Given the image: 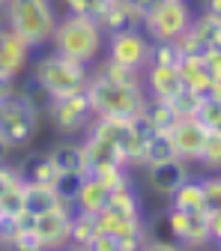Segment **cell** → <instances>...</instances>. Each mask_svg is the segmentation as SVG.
Segmentation results:
<instances>
[{
  "instance_id": "6da1fadb",
  "label": "cell",
  "mask_w": 221,
  "mask_h": 251,
  "mask_svg": "<svg viewBox=\"0 0 221 251\" xmlns=\"http://www.w3.org/2000/svg\"><path fill=\"white\" fill-rule=\"evenodd\" d=\"M87 99L93 108V117H120V120H132L144 111L147 105V87L144 84H123L99 69L90 72L87 81Z\"/></svg>"
},
{
  "instance_id": "d6986e66",
  "label": "cell",
  "mask_w": 221,
  "mask_h": 251,
  "mask_svg": "<svg viewBox=\"0 0 221 251\" xmlns=\"http://www.w3.org/2000/svg\"><path fill=\"white\" fill-rule=\"evenodd\" d=\"M18 174L24 182H42V185H54L57 179V168L48 159V152H27L24 159L18 162Z\"/></svg>"
},
{
  "instance_id": "b9f144b4",
  "label": "cell",
  "mask_w": 221,
  "mask_h": 251,
  "mask_svg": "<svg viewBox=\"0 0 221 251\" xmlns=\"http://www.w3.org/2000/svg\"><path fill=\"white\" fill-rule=\"evenodd\" d=\"M129 3H135V6H138V12L144 15V12H147V9H149L152 3H155V0H129Z\"/></svg>"
},
{
  "instance_id": "3957f363",
  "label": "cell",
  "mask_w": 221,
  "mask_h": 251,
  "mask_svg": "<svg viewBox=\"0 0 221 251\" xmlns=\"http://www.w3.org/2000/svg\"><path fill=\"white\" fill-rule=\"evenodd\" d=\"M6 27L30 48H42L51 42L57 27V12L51 0H9L6 3Z\"/></svg>"
},
{
  "instance_id": "277c9868",
  "label": "cell",
  "mask_w": 221,
  "mask_h": 251,
  "mask_svg": "<svg viewBox=\"0 0 221 251\" xmlns=\"http://www.w3.org/2000/svg\"><path fill=\"white\" fill-rule=\"evenodd\" d=\"M33 75L39 78V84L48 90V96L54 99V96H69V93L87 90L90 66H87V63L72 60V57H63V54L51 51V54L36 60Z\"/></svg>"
},
{
  "instance_id": "9c48e42d",
  "label": "cell",
  "mask_w": 221,
  "mask_h": 251,
  "mask_svg": "<svg viewBox=\"0 0 221 251\" xmlns=\"http://www.w3.org/2000/svg\"><path fill=\"white\" fill-rule=\"evenodd\" d=\"M72 212L75 206H57L51 212H42L33 218V230L42 242V248H60V245H69V225H72Z\"/></svg>"
},
{
  "instance_id": "7402d4cb",
  "label": "cell",
  "mask_w": 221,
  "mask_h": 251,
  "mask_svg": "<svg viewBox=\"0 0 221 251\" xmlns=\"http://www.w3.org/2000/svg\"><path fill=\"white\" fill-rule=\"evenodd\" d=\"M168 159H176V150L171 144V135L168 132H152L144 144V152H141V168L147 165H155V162H168Z\"/></svg>"
},
{
  "instance_id": "5b68a950",
  "label": "cell",
  "mask_w": 221,
  "mask_h": 251,
  "mask_svg": "<svg viewBox=\"0 0 221 251\" xmlns=\"http://www.w3.org/2000/svg\"><path fill=\"white\" fill-rule=\"evenodd\" d=\"M188 24H192V9L185 0H155L144 12L141 30L149 36V42H173L188 30Z\"/></svg>"
},
{
  "instance_id": "ac0fdd59",
  "label": "cell",
  "mask_w": 221,
  "mask_h": 251,
  "mask_svg": "<svg viewBox=\"0 0 221 251\" xmlns=\"http://www.w3.org/2000/svg\"><path fill=\"white\" fill-rule=\"evenodd\" d=\"M72 201H63L54 185H42V182H24V209L30 215H42V212H51L57 206H66Z\"/></svg>"
},
{
  "instance_id": "7c38bea8",
  "label": "cell",
  "mask_w": 221,
  "mask_h": 251,
  "mask_svg": "<svg viewBox=\"0 0 221 251\" xmlns=\"http://www.w3.org/2000/svg\"><path fill=\"white\" fill-rule=\"evenodd\" d=\"M144 171H147L149 188H152L155 195H165V198H171L176 188H179L188 176H192V174H188V162H182V159L155 162V165H147Z\"/></svg>"
},
{
  "instance_id": "9a60e30c",
  "label": "cell",
  "mask_w": 221,
  "mask_h": 251,
  "mask_svg": "<svg viewBox=\"0 0 221 251\" xmlns=\"http://www.w3.org/2000/svg\"><path fill=\"white\" fill-rule=\"evenodd\" d=\"M144 87L149 90V96L171 102L182 90V78H179L176 66H155V63H149L144 69Z\"/></svg>"
},
{
  "instance_id": "d590c367",
  "label": "cell",
  "mask_w": 221,
  "mask_h": 251,
  "mask_svg": "<svg viewBox=\"0 0 221 251\" xmlns=\"http://www.w3.org/2000/svg\"><path fill=\"white\" fill-rule=\"evenodd\" d=\"M84 176H87V174H63V171H60V174H57V179H54V192H57L63 201H72Z\"/></svg>"
},
{
  "instance_id": "d4e9b609",
  "label": "cell",
  "mask_w": 221,
  "mask_h": 251,
  "mask_svg": "<svg viewBox=\"0 0 221 251\" xmlns=\"http://www.w3.org/2000/svg\"><path fill=\"white\" fill-rule=\"evenodd\" d=\"M105 209H111L114 215H123V218H141V201H138V192L132 188V182L117 188Z\"/></svg>"
},
{
  "instance_id": "ffe728a7",
  "label": "cell",
  "mask_w": 221,
  "mask_h": 251,
  "mask_svg": "<svg viewBox=\"0 0 221 251\" xmlns=\"http://www.w3.org/2000/svg\"><path fill=\"white\" fill-rule=\"evenodd\" d=\"M48 159L63 174H84V144H78V141H57L48 150Z\"/></svg>"
},
{
  "instance_id": "30bf717a",
  "label": "cell",
  "mask_w": 221,
  "mask_h": 251,
  "mask_svg": "<svg viewBox=\"0 0 221 251\" xmlns=\"http://www.w3.org/2000/svg\"><path fill=\"white\" fill-rule=\"evenodd\" d=\"M168 135H171V144H173V150H176V159H182V162H188V165L200 159L206 129H203L195 117H176V123L168 129Z\"/></svg>"
},
{
  "instance_id": "d6a6232c",
  "label": "cell",
  "mask_w": 221,
  "mask_h": 251,
  "mask_svg": "<svg viewBox=\"0 0 221 251\" xmlns=\"http://www.w3.org/2000/svg\"><path fill=\"white\" fill-rule=\"evenodd\" d=\"M200 182H203V212L221 209V171L200 179Z\"/></svg>"
},
{
  "instance_id": "e575fe53",
  "label": "cell",
  "mask_w": 221,
  "mask_h": 251,
  "mask_svg": "<svg viewBox=\"0 0 221 251\" xmlns=\"http://www.w3.org/2000/svg\"><path fill=\"white\" fill-rule=\"evenodd\" d=\"M108 0H66V12L72 15H87V18H102Z\"/></svg>"
},
{
  "instance_id": "2e32d148",
  "label": "cell",
  "mask_w": 221,
  "mask_h": 251,
  "mask_svg": "<svg viewBox=\"0 0 221 251\" xmlns=\"http://www.w3.org/2000/svg\"><path fill=\"white\" fill-rule=\"evenodd\" d=\"M141 21H144V15L138 12L135 3H129V0H108V6H105V12L99 18V24H102L105 33L135 30V27H141Z\"/></svg>"
},
{
  "instance_id": "ab89813d",
  "label": "cell",
  "mask_w": 221,
  "mask_h": 251,
  "mask_svg": "<svg viewBox=\"0 0 221 251\" xmlns=\"http://www.w3.org/2000/svg\"><path fill=\"white\" fill-rule=\"evenodd\" d=\"M15 90H18L15 78H9V75H0V102H3V99H9V96H15Z\"/></svg>"
},
{
  "instance_id": "603a6c76",
  "label": "cell",
  "mask_w": 221,
  "mask_h": 251,
  "mask_svg": "<svg viewBox=\"0 0 221 251\" xmlns=\"http://www.w3.org/2000/svg\"><path fill=\"white\" fill-rule=\"evenodd\" d=\"M99 233V225H96V215H87V212H72V225H69V245L72 248H87L90 251V242L93 236Z\"/></svg>"
},
{
  "instance_id": "8992f818",
  "label": "cell",
  "mask_w": 221,
  "mask_h": 251,
  "mask_svg": "<svg viewBox=\"0 0 221 251\" xmlns=\"http://www.w3.org/2000/svg\"><path fill=\"white\" fill-rule=\"evenodd\" d=\"M39 111L30 108L18 93L9 99L0 102V141H3L9 150L27 147L39 132Z\"/></svg>"
},
{
  "instance_id": "74e56055",
  "label": "cell",
  "mask_w": 221,
  "mask_h": 251,
  "mask_svg": "<svg viewBox=\"0 0 221 251\" xmlns=\"http://www.w3.org/2000/svg\"><path fill=\"white\" fill-rule=\"evenodd\" d=\"M206 215H209V242L221 245V209L206 212Z\"/></svg>"
},
{
  "instance_id": "7bdbcfd3",
  "label": "cell",
  "mask_w": 221,
  "mask_h": 251,
  "mask_svg": "<svg viewBox=\"0 0 221 251\" xmlns=\"http://www.w3.org/2000/svg\"><path fill=\"white\" fill-rule=\"evenodd\" d=\"M0 27H6V3H0Z\"/></svg>"
},
{
  "instance_id": "484cf974",
  "label": "cell",
  "mask_w": 221,
  "mask_h": 251,
  "mask_svg": "<svg viewBox=\"0 0 221 251\" xmlns=\"http://www.w3.org/2000/svg\"><path fill=\"white\" fill-rule=\"evenodd\" d=\"M209 242V215L203 209L185 212V233H182V245H206Z\"/></svg>"
},
{
  "instance_id": "44dd1931",
  "label": "cell",
  "mask_w": 221,
  "mask_h": 251,
  "mask_svg": "<svg viewBox=\"0 0 221 251\" xmlns=\"http://www.w3.org/2000/svg\"><path fill=\"white\" fill-rule=\"evenodd\" d=\"M144 120L149 123V129L152 132H168L171 126L176 123V111L171 102L165 99H155V96H147V105H144Z\"/></svg>"
},
{
  "instance_id": "1f68e13d",
  "label": "cell",
  "mask_w": 221,
  "mask_h": 251,
  "mask_svg": "<svg viewBox=\"0 0 221 251\" xmlns=\"http://www.w3.org/2000/svg\"><path fill=\"white\" fill-rule=\"evenodd\" d=\"M179 57H182V54H179L176 42H152L149 63H155V66H176Z\"/></svg>"
},
{
  "instance_id": "4dcf8cb0",
  "label": "cell",
  "mask_w": 221,
  "mask_h": 251,
  "mask_svg": "<svg viewBox=\"0 0 221 251\" xmlns=\"http://www.w3.org/2000/svg\"><path fill=\"white\" fill-rule=\"evenodd\" d=\"M200 93H195V90H188V87H182L176 96L171 99V105H173V111H176V117H195L197 114V105H200Z\"/></svg>"
},
{
  "instance_id": "4fadbf2b",
  "label": "cell",
  "mask_w": 221,
  "mask_h": 251,
  "mask_svg": "<svg viewBox=\"0 0 221 251\" xmlns=\"http://www.w3.org/2000/svg\"><path fill=\"white\" fill-rule=\"evenodd\" d=\"M30 51L33 48L24 39H18L9 27H0V75L18 78L30 63Z\"/></svg>"
},
{
  "instance_id": "ba28073f",
  "label": "cell",
  "mask_w": 221,
  "mask_h": 251,
  "mask_svg": "<svg viewBox=\"0 0 221 251\" xmlns=\"http://www.w3.org/2000/svg\"><path fill=\"white\" fill-rule=\"evenodd\" d=\"M105 51H108L105 60L120 63V66H125V69L144 72V69L149 66L152 42H149V36L144 33L141 27H135V30H120V33H108Z\"/></svg>"
},
{
  "instance_id": "f1b7e54d",
  "label": "cell",
  "mask_w": 221,
  "mask_h": 251,
  "mask_svg": "<svg viewBox=\"0 0 221 251\" xmlns=\"http://www.w3.org/2000/svg\"><path fill=\"white\" fill-rule=\"evenodd\" d=\"M197 165H203V168H206V171H212V174H218V171H221V129L206 132Z\"/></svg>"
},
{
  "instance_id": "52a82bcc",
  "label": "cell",
  "mask_w": 221,
  "mask_h": 251,
  "mask_svg": "<svg viewBox=\"0 0 221 251\" xmlns=\"http://www.w3.org/2000/svg\"><path fill=\"white\" fill-rule=\"evenodd\" d=\"M48 120L54 123V129L60 135H78L87 132L90 123H93V108L87 99V90L69 93V96H54L45 108Z\"/></svg>"
},
{
  "instance_id": "83f0119b",
  "label": "cell",
  "mask_w": 221,
  "mask_h": 251,
  "mask_svg": "<svg viewBox=\"0 0 221 251\" xmlns=\"http://www.w3.org/2000/svg\"><path fill=\"white\" fill-rule=\"evenodd\" d=\"M15 93H18V96H21V99H24V102H27L30 108H36L39 114H42V111L48 108V102H51L48 90H45V87L39 84V78H36V75H33V78H27V81H21Z\"/></svg>"
},
{
  "instance_id": "e0dca14e",
  "label": "cell",
  "mask_w": 221,
  "mask_h": 251,
  "mask_svg": "<svg viewBox=\"0 0 221 251\" xmlns=\"http://www.w3.org/2000/svg\"><path fill=\"white\" fill-rule=\"evenodd\" d=\"M176 72H179V78H182V87L200 93V96H206L209 84L215 81V78L209 75V69H206V63H203L200 54H182L179 63H176Z\"/></svg>"
},
{
  "instance_id": "836d02e7",
  "label": "cell",
  "mask_w": 221,
  "mask_h": 251,
  "mask_svg": "<svg viewBox=\"0 0 221 251\" xmlns=\"http://www.w3.org/2000/svg\"><path fill=\"white\" fill-rule=\"evenodd\" d=\"M99 72H102V75H108V78H114V81H123V84H144V72L125 69V66H120V63H111V60H105V63H102Z\"/></svg>"
},
{
  "instance_id": "f6af8a7d",
  "label": "cell",
  "mask_w": 221,
  "mask_h": 251,
  "mask_svg": "<svg viewBox=\"0 0 221 251\" xmlns=\"http://www.w3.org/2000/svg\"><path fill=\"white\" fill-rule=\"evenodd\" d=\"M0 230H3V218H0Z\"/></svg>"
},
{
  "instance_id": "8fae6325",
  "label": "cell",
  "mask_w": 221,
  "mask_h": 251,
  "mask_svg": "<svg viewBox=\"0 0 221 251\" xmlns=\"http://www.w3.org/2000/svg\"><path fill=\"white\" fill-rule=\"evenodd\" d=\"M117 165L125 168V159H123L120 147L114 141L102 138V135L87 132V138H84V174H99V171L117 168Z\"/></svg>"
},
{
  "instance_id": "cb8c5ba5",
  "label": "cell",
  "mask_w": 221,
  "mask_h": 251,
  "mask_svg": "<svg viewBox=\"0 0 221 251\" xmlns=\"http://www.w3.org/2000/svg\"><path fill=\"white\" fill-rule=\"evenodd\" d=\"M173 206L185 209V212H195V209H203V182L197 176H188L176 192L171 195Z\"/></svg>"
},
{
  "instance_id": "8d00e7d4",
  "label": "cell",
  "mask_w": 221,
  "mask_h": 251,
  "mask_svg": "<svg viewBox=\"0 0 221 251\" xmlns=\"http://www.w3.org/2000/svg\"><path fill=\"white\" fill-rule=\"evenodd\" d=\"M200 57H203V63H206L209 75H212L215 81H221V45H215V48H206Z\"/></svg>"
},
{
  "instance_id": "ee69618b",
  "label": "cell",
  "mask_w": 221,
  "mask_h": 251,
  "mask_svg": "<svg viewBox=\"0 0 221 251\" xmlns=\"http://www.w3.org/2000/svg\"><path fill=\"white\" fill-rule=\"evenodd\" d=\"M6 152H9V147H6L3 141H0V162H3V159H6Z\"/></svg>"
},
{
  "instance_id": "f35d334b",
  "label": "cell",
  "mask_w": 221,
  "mask_h": 251,
  "mask_svg": "<svg viewBox=\"0 0 221 251\" xmlns=\"http://www.w3.org/2000/svg\"><path fill=\"white\" fill-rule=\"evenodd\" d=\"M21 174H18V168H12V165H6V162H0V192L12 182V179H18Z\"/></svg>"
},
{
  "instance_id": "bcb514c9",
  "label": "cell",
  "mask_w": 221,
  "mask_h": 251,
  "mask_svg": "<svg viewBox=\"0 0 221 251\" xmlns=\"http://www.w3.org/2000/svg\"><path fill=\"white\" fill-rule=\"evenodd\" d=\"M0 3H9V0H0Z\"/></svg>"
},
{
  "instance_id": "7a4b0ae2",
  "label": "cell",
  "mask_w": 221,
  "mask_h": 251,
  "mask_svg": "<svg viewBox=\"0 0 221 251\" xmlns=\"http://www.w3.org/2000/svg\"><path fill=\"white\" fill-rule=\"evenodd\" d=\"M51 45L57 54L93 66L105 48V30L96 18L66 12V18H57V27L51 33Z\"/></svg>"
},
{
  "instance_id": "60d3db41",
  "label": "cell",
  "mask_w": 221,
  "mask_h": 251,
  "mask_svg": "<svg viewBox=\"0 0 221 251\" xmlns=\"http://www.w3.org/2000/svg\"><path fill=\"white\" fill-rule=\"evenodd\" d=\"M203 12L221 21V0H203Z\"/></svg>"
},
{
  "instance_id": "5bb4252c",
  "label": "cell",
  "mask_w": 221,
  "mask_h": 251,
  "mask_svg": "<svg viewBox=\"0 0 221 251\" xmlns=\"http://www.w3.org/2000/svg\"><path fill=\"white\" fill-rule=\"evenodd\" d=\"M111 195H114V192H111V188H108L99 176L87 174V176L81 179V185H78L75 198H72V206H75L78 212H87V215H99V212L108 206Z\"/></svg>"
},
{
  "instance_id": "4316f807",
  "label": "cell",
  "mask_w": 221,
  "mask_h": 251,
  "mask_svg": "<svg viewBox=\"0 0 221 251\" xmlns=\"http://www.w3.org/2000/svg\"><path fill=\"white\" fill-rule=\"evenodd\" d=\"M18 212H24V179H12L3 192H0V218L9 222Z\"/></svg>"
},
{
  "instance_id": "f546056e",
  "label": "cell",
  "mask_w": 221,
  "mask_h": 251,
  "mask_svg": "<svg viewBox=\"0 0 221 251\" xmlns=\"http://www.w3.org/2000/svg\"><path fill=\"white\" fill-rule=\"evenodd\" d=\"M195 120L203 126L206 132H212V129H221V99H200V105H197V114H195Z\"/></svg>"
}]
</instances>
